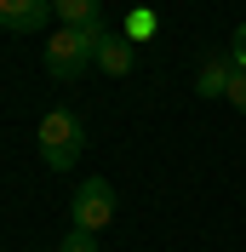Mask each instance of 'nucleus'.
I'll return each mask as SVG.
<instances>
[{"instance_id": "obj_1", "label": "nucleus", "mask_w": 246, "mask_h": 252, "mask_svg": "<svg viewBox=\"0 0 246 252\" xmlns=\"http://www.w3.org/2000/svg\"><path fill=\"white\" fill-rule=\"evenodd\" d=\"M103 23H92V29H58L46 40V75L52 80H80L86 69L97 63V46H103Z\"/></svg>"}, {"instance_id": "obj_2", "label": "nucleus", "mask_w": 246, "mask_h": 252, "mask_svg": "<svg viewBox=\"0 0 246 252\" xmlns=\"http://www.w3.org/2000/svg\"><path fill=\"white\" fill-rule=\"evenodd\" d=\"M80 155H86V126L69 109H52L46 121H40V160H46L52 172H69Z\"/></svg>"}, {"instance_id": "obj_10", "label": "nucleus", "mask_w": 246, "mask_h": 252, "mask_svg": "<svg viewBox=\"0 0 246 252\" xmlns=\"http://www.w3.org/2000/svg\"><path fill=\"white\" fill-rule=\"evenodd\" d=\"M223 97H229L235 109L246 115V69H235V80H229V92H223Z\"/></svg>"}, {"instance_id": "obj_7", "label": "nucleus", "mask_w": 246, "mask_h": 252, "mask_svg": "<svg viewBox=\"0 0 246 252\" xmlns=\"http://www.w3.org/2000/svg\"><path fill=\"white\" fill-rule=\"evenodd\" d=\"M97 69H103V75H132V40H126V34H103Z\"/></svg>"}, {"instance_id": "obj_4", "label": "nucleus", "mask_w": 246, "mask_h": 252, "mask_svg": "<svg viewBox=\"0 0 246 252\" xmlns=\"http://www.w3.org/2000/svg\"><path fill=\"white\" fill-rule=\"evenodd\" d=\"M46 17H58L52 0H0V29H12V34L46 29Z\"/></svg>"}, {"instance_id": "obj_11", "label": "nucleus", "mask_w": 246, "mask_h": 252, "mask_svg": "<svg viewBox=\"0 0 246 252\" xmlns=\"http://www.w3.org/2000/svg\"><path fill=\"white\" fill-rule=\"evenodd\" d=\"M229 58H235V69H246V23L235 29V40H229Z\"/></svg>"}, {"instance_id": "obj_5", "label": "nucleus", "mask_w": 246, "mask_h": 252, "mask_svg": "<svg viewBox=\"0 0 246 252\" xmlns=\"http://www.w3.org/2000/svg\"><path fill=\"white\" fill-rule=\"evenodd\" d=\"M229 80H235V58H200V69H195V92L200 97H223Z\"/></svg>"}, {"instance_id": "obj_9", "label": "nucleus", "mask_w": 246, "mask_h": 252, "mask_svg": "<svg viewBox=\"0 0 246 252\" xmlns=\"http://www.w3.org/2000/svg\"><path fill=\"white\" fill-rule=\"evenodd\" d=\"M58 252H97V235H92V229H69Z\"/></svg>"}, {"instance_id": "obj_6", "label": "nucleus", "mask_w": 246, "mask_h": 252, "mask_svg": "<svg viewBox=\"0 0 246 252\" xmlns=\"http://www.w3.org/2000/svg\"><path fill=\"white\" fill-rule=\"evenodd\" d=\"M52 12L63 17V29H92L103 23V0H52Z\"/></svg>"}, {"instance_id": "obj_3", "label": "nucleus", "mask_w": 246, "mask_h": 252, "mask_svg": "<svg viewBox=\"0 0 246 252\" xmlns=\"http://www.w3.org/2000/svg\"><path fill=\"white\" fill-rule=\"evenodd\" d=\"M109 218H115V189H109V178H86L75 189V201H69V223L97 235V229H109Z\"/></svg>"}, {"instance_id": "obj_8", "label": "nucleus", "mask_w": 246, "mask_h": 252, "mask_svg": "<svg viewBox=\"0 0 246 252\" xmlns=\"http://www.w3.org/2000/svg\"><path fill=\"white\" fill-rule=\"evenodd\" d=\"M149 34H154V12H149V6L126 12V40H149Z\"/></svg>"}]
</instances>
